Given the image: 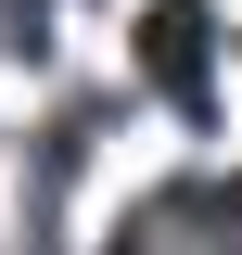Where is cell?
<instances>
[{
    "label": "cell",
    "mask_w": 242,
    "mask_h": 255,
    "mask_svg": "<svg viewBox=\"0 0 242 255\" xmlns=\"http://www.w3.org/2000/svg\"><path fill=\"white\" fill-rule=\"evenodd\" d=\"M115 255H242V179H166L127 204Z\"/></svg>",
    "instance_id": "6da1fadb"
},
{
    "label": "cell",
    "mask_w": 242,
    "mask_h": 255,
    "mask_svg": "<svg viewBox=\"0 0 242 255\" xmlns=\"http://www.w3.org/2000/svg\"><path fill=\"white\" fill-rule=\"evenodd\" d=\"M204 38H217V26H204V0H153L140 38H127V64H140L179 115H204V102H217V51H204Z\"/></svg>",
    "instance_id": "7a4b0ae2"
}]
</instances>
